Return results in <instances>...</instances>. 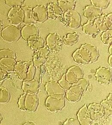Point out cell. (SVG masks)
Here are the masks:
<instances>
[{
    "label": "cell",
    "mask_w": 112,
    "mask_h": 125,
    "mask_svg": "<svg viewBox=\"0 0 112 125\" xmlns=\"http://www.w3.org/2000/svg\"><path fill=\"white\" fill-rule=\"evenodd\" d=\"M98 50L95 46L90 43L83 44L73 54L74 61L80 64L94 62L99 57Z\"/></svg>",
    "instance_id": "cell-1"
},
{
    "label": "cell",
    "mask_w": 112,
    "mask_h": 125,
    "mask_svg": "<svg viewBox=\"0 0 112 125\" xmlns=\"http://www.w3.org/2000/svg\"><path fill=\"white\" fill-rule=\"evenodd\" d=\"M35 72V67L32 61H19L16 63L13 73L23 81L32 80Z\"/></svg>",
    "instance_id": "cell-2"
},
{
    "label": "cell",
    "mask_w": 112,
    "mask_h": 125,
    "mask_svg": "<svg viewBox=\"0 0 112 125\" xmlns=\"http://www.w3.org/2000/svg\"><path fill=\"white\" fill-rule=\"evenodd\" d=\"M88 85L89 82L87 80L84 78L72 84L65 93L67 100L72 102L78 101L80 99L82 94L87 90Z\"/></svg>",
    "instance_id": "cell-3"
},
{
    "label": "cell",
    "mask_w": 112,
    "mask_h": 125,
    "mask_svg": "<svg viewBox=\"0 0 112 125\" xmlns=\"http://www.w3.org/2000/svg\"><path fill=\"white\" fill-rule=\"evenodd\" d=\"M15 53L10 49L0 50V67L8 73L13 72L16 64Z\"/></svg>",
    "instance_id": "cell-4"
},
{
    "label": "cell",
    "mask_w": 112,
    "mask_h": 125,
    "mask_svg": "<svg viewBox=\"0 0 112 125\" xmlns=\"http://www.w3.org/2000/svg\"><path fill=\"white\" fill-rule=\"evenodd\" d=\"M17 104L22 111L34 112L38 106V99L36 94L25 93L20 97Z\"/></svg>",
    "instance_id": "cell-5"
},
{
    "label": "cell",
    "mask_w": 112,
    "mask_h": 125,
    "mask_svg": "<svg viewBox=\"0 0 112 125\" xmlns=\"http://www.w3.org/2000/svg\"><path fill=\"white\" fill-rule=\"evenodd\" d=\"M65 94L50 95L46 100V107L51 112L60 111L65 105Z\"/></svg>",
    "instance_id": "cell-6"
},
{
    "label": "cell",
    "mask_w": 112,
    "mask_h": 125,
    "mask_svg": "<svg viewBox=\"0 0 112 125\" xmlns=\"http://www.w3.org/2000/svg\"><path fill=\"white\" fill-rule=\"evenodd\" d=\"M1 36L7 42H16L21 36V29L17 26L10 25L2 30Z\"/></svg>",
    "instance_id": "cell-7"
},
{
    "label": "cell",
    "mask_w": 112,
    "mask_h": 125,
    "mask_svg": "<svg viewBox=\"0 0 112 125\" xmlns=\"http://www.w3.org/2000/svg\"><path fill=\"white\" fill-rule=\"evenodd\" d=\"M62 44L63 40L57 32L50 33L46 38L47 47L49 50L54 52H58L61 51Z\"/></svg>",
    "instance_id": "cell-8"
},
{
    "label": "cell",
    "mask_w": 112,
    "mask_h": 125,
    "mask_svg": "<svg viewBox=\"0 0 112 125\" xmlns=\"http://www.w3.org/2000/svg\"><path fill=\"white\" fill-rule=\"evenodd\" d=\"M62 21L70 28H77L80 24L81 18L78 12L73 10L65 12Z\"/></svg>",
    "instance_id": "cell-9"
},
{
    "label": "cell",
    "mask_w": 112,
    "mask_h": 125,
    "mask_svg": "<svg viewBox=\"0 0 112 125\" xmlns=\"http://www.w3.org/2000/svg\"><path fill=\"white\" fill-rule=\"evenodd\" d=\"M84 74V71L80 67L74 66L69 68L66 73L63 75L67 82L72 84L82 78Z\"/></svg>",
    "instance_id": "cell-10"
},
{
    "label": "cell",
    "mask_w": 112,
    "mask_h": 125,
    "mask_svg": "<svg viewBox=\"0 0 112 125\" xmlns=\"http://www.w3.org/2000/svg\"><path fill=\"white\" fill-rule=\"evenodd\" d=\"M49 54V50L47 47L41 48L35 51L33 55V62L35 67L41 66L45 62Z\"/></svg>",
    "instance_id": "cell-11"
},
{
    "label": "cell",
    "mask_w": 112,
    "mask_h": 125,
    "mask_svg": "<svg viewBox=\"0 0 112 125\" xmlns=\"http://www.w3.org/2000/svg\"><path fill=\"white\" fill-rule=\"evenodd\" d=\"M95 76L99 83L108 84L112 79V72L109 68L100 67L96 71Z\"/></svg>",
    "instance_id": "cell-12"
},
{
    "label": "cell",
    "mask_w": 112,
    "mask_h": 125,
    "mask_svg": "<svg viewBox=\"0 0 112 125\" xmlns=\"http://www.w3.org/2000/svg\"><path fill=\"white\" fill-rule=\"evenodd\" d=\"M112 13L102 14L100 17L94 20L99 28L100 32H103L112 29Z\"/></svg>",
    "instance_id": "cell-13"
},
{
    "label": "cell",
    "mask_w": 112,
    "mask_h": 125,
    "mask_svg": "<svg viewBox=\"0 0 112 125\" xmlns=\"http://www.w3.org/2000/svg\"><path fill=\"white\" fill-rule=\"evenodd\" d=\"M8 17L12 25L17 26L22 23L24 13L21 7L11 8L8 13Z\"/></svg>",
    "instance_id": "cell-14"
},
{
    "label": "cell",
    "mask_w": 112,
    "mask_h": 125,
    "mask_svg": "<svg viewBox=\"0 0 112 125\" xmlns=\"http://www.w3.org/2000/svg\"><path fill=\"white\" fill-rule=\"evenodd\" d=\"M33 16L35 21L42 23L48 18L47 8L44 5H39L32 9Z\"/></svg>",
    "instance_id": "cell-15"
},
{
    "label": "cell",
    "mask_w": 112,
    "mask_h": 125,
    "mask_svg": "<svg viewBox=\"0 0 112 125\" xmlns=\"http://www.w3.org/2000/svg\"><path fill=\"white\" fill-rule=\"evenodd\" d=\"M87 111L91 119L93 121L99 119L104 116V111L101 105L93 103L87 107Z\"/></svg>",
    "instance_id": "cell-16"
},
{
    "label": "cell",
    "mask_w": 112,
    "mask_h": 125,
    "mask_svg": "<svg viewBox=\"0 0 112 125\" xmlns=\"http://www.w3.org/2000/svg\"><path fill=\"white\" fill-rule=\"evenodd\" d=\"M45 91L49 96L65 94L66 93V91L61 87L58 82L54 81L47 82L45 85Z\"/></svg>",
    "instance_id": "cell-17"
},
{
    "label": "cell",
    "mask_w": 112,
    "mask_h": 125,
    "mask_svg": "<svg viewBox=\"0 0 112 125\" xmlns=\"http://www.w3.org/2000/svg\"><path fill=\"white\" fill-rule=\"evenodd\" d=\"M103 13V11L100 8H97L92 5L86 6L84 10V16L88 21H93L100 17Z\"/></svg>",
    "instance_id": "cell-18"
},
{
    "label": "cell",
    "mask_w": 112,
    "mask_h": 125,
    "mask_svg": "<svg viewBox=\"0 0 112 125\" xmlns=\"http://www.w3.org/2000/svg\"><path fill=\"white\" fill-rule=\"evenodd\" d=\"M40 84L36 79L30 81H23L22 85V89L25 93H29L36 94L38 93Z\"/></svg>",
    "instance_id": "cell-19"
},
{
    "label": "cell",
    "mask_w": 112,
    "mask_h": 125,
    "mask_svg": "<svg viewBox=\"0 0 112 125\" xmlns=\"http://www.w3.org/2000/svg\"><path fill=\"white\" fill-rule=\"evenodd\" d=\"M80 125H90L92 124L93 120L91 119L88 112L87 107L86 104L80 109L76 115Z\"/></svg>",
    "instance_id": "cell-20"
},
{
    "label": "cell",
    "mask_w": 112,
    "mask_h": 125,
    "mask_svg": "<svg viewBox=\"0 0 112 125\" xmlns=\"http://www.w3.org/2000/svg\"><path fill=\"white\" fill-rule=\"evenodd\" d=\"M48 17L52 20H56L61 17L63 14V12L56 2H50L47 6Z\"/></svg>",
    "instance_id": "cell-21"
},
{
    "label": "cell",
    "mask_w": 112,
    "mask_h": 125,
    "mask_svg": "<svg viewBox=\"0 0 112 125\" xmlns=\"http://www.w3.org/2000/svg\"><path fill=\"white\" fill-rule=\"evenodd\" d=\"M38 34L39 30L34 25H26L21 29V36L25 41H27L31 37Z\"/></svg>",
    "instance_id": "cell-22"
},
{
    "label": "cell",
    "mask_w": 112,
    "mask_h": 125,
    "mask_svg": "<svg viewBox=\"0 0 112 125\" xmlns=\"http://www.w3.org/2000/svg\"><path fill=\"white\" fill-rule=\"evenodd\" d=\"M27 41L29 47L33 51H36L44 47V39L38 35L31 37Z\"/></svg>",
    "instance_id": "cell-23"
},
{
    "label": "cell",
    "mask_w": 112,
    "mask_h": 125,
    "mask_svg": "<svg viewBox=\"0 0 112 125\" xmlns=\"http://www.w3.org/2000/svg\"><path fill=\"white\" fill-rule=\"evenodd\" d=\"M83 31L86 34L94 36L100 32L97 24L93 21H88L87 23L83 25Z\"/></svg>",
    "instance_id": "cell-24"
},
{
    "label": "cell",
    "mask_w": 112,
    "mask_h": 125,
    "mask_svg": "<svg viewBox=\"0 0 112 125\" xmlns=\"http://www.w3.org/2000/svg\"><path fill=\"white\" fill-rule=\"evenodd\" d=\"M24 13L23 23L25 24H33L36 22L33 16L32 9L28 6L21 7Z\"/></svg>",
    "instance_id": "cell-25"
},
{
    "label": "cell",
    "mask_w": 112,
    "mask_h": 125,
    "mask_svg": "<svg viewBox=\"0 0 112 125\" xmlns=\"http://www.w3.org/2000/svg\"><path fill=\"white\" fill-rule=\"evenodd\" d=\"M112 93H110L106 100L101 102V106L104 111V115L105 117L112 115Z\"/></svg>",
    "instance_id": "cell-26"
},
{
    "label": "cell",
    "mask_w": 112,
    "mask_h": 125,
    "mask_svg": "<svg viewBox=\"0 0 112 125\" xmlns=\"http://www.w3.org/2000/svg\"><path fill=\"white\" fill-rule=\"evenodd\" d=\"M58 4L63 12L73 10L75 7V0H58Z\"/></svg>",
    "instance_id": "cell-27"
},
{
    "label": "cell",
    "mask_w": 112,
    "mask_h": 125,
    "mask_svg": "<svg viewBox=\"0 0 112 125\" xmlns=\"http://www.w3.org/2000/svg\"><path fill=\"white\" fill-rule=\"evenodd\" d=\"M79 39L77 32L69 33L63 37V41L66 45L71 46L77 42Z\"/></svg>",
    "instance_id": "cell-28"
},
{
    "label": "cell",
    "mask_w": 112,
    "mask_h": 125,
    "mask_svg": "<svg viewBox=\"0 0 112 125\" xmlns=\"http://www.w3.org/2000/svg\"><path fill=\"white\" fill-rule=\"evenodd\" d=\"M10 98V94L8 89L3 87H0V103H8Z\"/></svg>",
    "instance_id": "cell-29"
},
{
    "label": "cell",
    "mask_w": 112,
    "mask_h": 125,
    "mask_svg": "<svg viewBox=\"0 0 112 125\" xmlns=\"http://www.w3.org/2000/svg\"><path fill=\"white\" fill-rule=\"evenodd\" d=\"M101 40L103 43L109 45L112 44V29H109L103 32L101 36Z\"/></svg>",
    "instance_id": "cell-30"
},
{
    "label": "cell",
    "mask_w": 112,
    "mask_h": 125,
    "mask_svg": "<svg viewBox=\"0 0 112 125\" xmlns=\"http://www.w3.org/2000/svg\"><path fill=\"white\" fill-rule=\"evenodd\" d=\"M92 5L95 6L97 8L102 9H106L110 3V0H90Z\"/></svg>",
    "instance_id": "cell-31"
},
{
    "label": "cell",
    "mask_w": 112,
    "mask_h": 125,
    "mask_svg": "<svg viewBox=\"0 0 112 125\" xmlns=\"http://www.w3.org/2000/svg\"><path fill=\"white\" fill-rule=\"evenodd\" d=\"M5 3L12 8L21 7L24 3V0H5Z\"/></svg>",
    "instance_id": "cell-32"
},
{
    "label": "cell",
    "mask_w": 112,
    "mask_h": 125,
    "mask_svg": "<svg viewBox=\"0 0 112 125\" xmlns=\"http://www.w3.org/2000/svg\"><path fill=\"white\" fill-rule=\"evenodd\" d=\"M58 82L59 83V84L61 85V87H63V88L66 91H67V90H68L72 85V84H71L70 83H68L66 80L64 75H63L62 77V78H61V79Z\"/></svg>",
    "instance_id": "cell-33"
},
{
    "label": "cell",
    "mask_w": 112,
    "mask_h": 125,
    "mask_svg": "<svg viewBox=\"0 0 112 125\" xmlns=\"http://www.w3.org/2000/svg\"><path fill=\"white\" fill-rule=\"evenodd\" d=\"M63 124L66 125H80V123L77 119L69 118L64 122Z\"/></svg>",
    "instance_id": "cell-34"
},
{
    "label": "cell",
    "mask_w": 112,
    "mask_h": 125,
    "mask_svg": "<svg viewBox=\"0 0 112 125\" xmlns=\"http://www.w3.org/2000/svg\"><path fill=\"white\" fill-rule=\"evenodd\" d=\"M7 74L8 73L4 71L0 67V82H2L5 78L7 75Z\"/></svg>",
    "instance_id": "cell-35"
},
{
    "label": "cell",
    "mask_w": 112,
    "mask_h": 125,
    "mask_svg": "<svg viewBox=\"0 0 112 125\" xmlns=\"http://www.w3.org/2000/svg\"><path fill=\"white\" fill-rule=\"evenodd\" d=\"M112 55H110V57H109L108 63H109V64H110V66L111 67H112Z\"/></svg>",
    "instance_id": "cell-36"
},
{
    "label": "cell",
    "mask_w": 112,
    "mask_h": 125,
    "mask_svg": "<svg viewBox=\"0 0 112 125\" xmlns=\"http://www.w3.org/2000/svg\"><path fill=\"white\" fill-rule=\"evenodd\" d=\"M35 124H36L35 123H34L33 122L29 121L25 123L24 125H35Z\"/></svg>",
    "instance_id": "cell-37"
},
{
    "label": "cell",
    "mask_w": 112,
    "mask_h": 125,
    "mask_svg": "<svg viewBox=\"0 0 112 125\" xmlns=\"http://www.w3.org/2000/svg\"><path fill=\"white\" fill-rule=\"evenodd\" d=\"M112 44H111V45H110V47H109V53H110V55H112Z\"/></svg>",
    "instance_id": "cell-38"
},
{
    "label": "cell",
    "mask_w": 112,
    "mask_h": 125,
    "mask_svg": "<svg viewBox=\"0 0 112 125\" xmlns=\"http://www.w3.org/2000/svg\"><path fill=\"white\" fill-rule=\"evenodd\" d=\"M3 23H2V21L1 19H0V32L1 31L3 28Z\"/></svg>",
    "instance_id": "cell-39"
},
{
    "label": "cell",
    "mask_w": 112,
    "mask_h": 125,
    "mask_svg": "<svg viewBox=\"0 0 112 125\" xmlns=\"http://www.w3.org/2000/svg\"><path fill=\"white\" fill-rule=\"evenodd\" d=\"M2 116H1V114H0V122L1 121V120H2Z\"/></svg>",
    "instance_id": "cell-40"
}]
</instances>
